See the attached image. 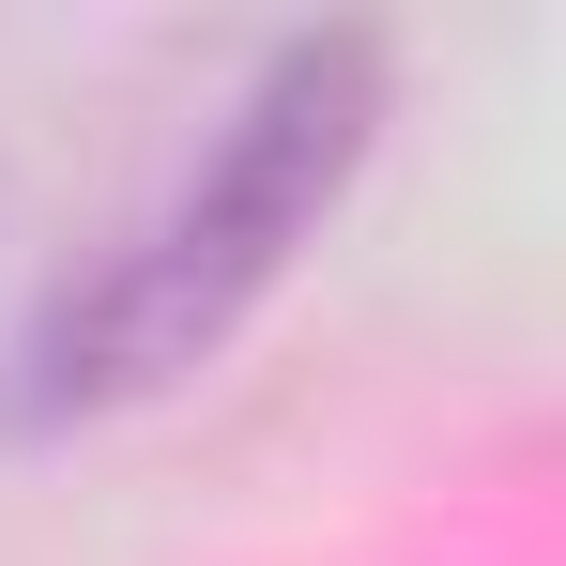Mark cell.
<instances>
[{"label": "cell", "instance_id": "6da1fadb", "mask_svg": "<svg viewBox=\"0 0 566 566\" xmlns=\"http://www.w3.org/2000/svg\"><path fill=\"white\" fill-rule=\"evenodd\" d=\"M368 123H382V46L368 31L276 46L261 93L214 123V154L107 245L93 276H62L31 322H15V353H0V429L31 444V429H93V413L169 398V382L291 276V245L322 230V199L353 185Z\"/></svg>", "mask_w": 566, "mask_h": 566}]
</instances>
